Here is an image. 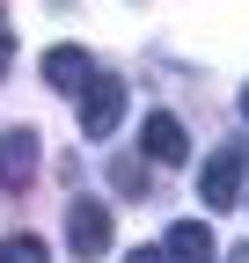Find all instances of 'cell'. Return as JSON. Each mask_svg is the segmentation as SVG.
<instances>
[{
  "mask_svg": "<svg viewBox=\"0 0 249 263\" xmlns=\"http://www.w3.org/2000/svg\"><path fill=\"white\" fill-rule=\"evenodd\" d=\"M117 117H124V81L117 73H96L81 88V139H110Z\"/></svg>",
  "mask_w": 249,
  "mask_h": 263,
  "instance_id": "obj_2",
  "label": "cell"
},
{
  "mask_svg": "<svg viewBox=\"0 0 249 263\" xmlns=\"http://www.w3.org/2000/svg\"><path fill=\"white\" fill-rule=\"evenodd\" d=\"M110 183H117L124 197H147V154H139V161H117V168H110Z\"/></svg>",
  "mask_w": 249,
  "mask_h": 263,
  "instance_id": "obj_9",
  "label": "cell"
},
{
  "mask_svg": "<svg viewBox=\"0 0 249 263\" xmlns=\"http://www.w3.org/2000/svg\"><path fill=\"white\" fill-rule=\"evenodd\" d=\"M242 117H249V88H242Z\"/></svg>",
  "mask_w": 249,
  "mask_h": 263,
  "instance_id": "obj_13",
  "label": "cell"
},
{
  "mask_svg": "<svg viewBox=\"0 0 249 263\" xmlns=\"http://www.w3.org/2000/svg\"><path fill=\"white\" fill-rule=\"evenodd\" d=\"M15 59V37H8V22H0V66H8Z\"/></svg>",
  "mask_w": 249,
  "mask_h": 263,
  "instance_id": "obj_11",
  "label": "cell"
},
{
  "mask_svg": "<svg viewBox=\"0 0 249 263\" xmlns=\"http://www.w3.org/2000/svg\"><path fill=\"white\" fill-rule=\"evenodd\" d=\"M227 263H249V249H227Z\"/></svg>",
  "mask_w": 249,
  "mask_h": 263,
  "instance_id": "obj_12",
  "label": "cell"
},
{
  "mask_svg": "<svg viewBox=\"0 0 249 263\" xmlns=\"http://www.w3.org/2000/svg\"><path fill=\"white\" fill-rule=\"evenodd\" d=\"M0 263H51V249L37 234H8V241H0Z\"/></svg>",
  "mask_w": 249,
  "mask_h": 263,
  "instance_id": "obj_8",
  "label": "cell"
},
{
  "mask_svg": "<svg viewBox=\"0 0 249 263\" xmlns=\"http://www.w3.org/2000/svg\"><path fill=\"white\" fill-rule=\"evenodd\" d=\"M124 263H169L162 249H132V256H124Z\"/></svg>",
  "mask_w": 249,
  "mask_h": 263,
  "instance_id": "obj_10",
  "label": "cell"
},
{
  "mask_svg": "<svg viewBox=\"0 0 249 263\" xmlns=\"http://www.w3.org/2000/svg\"><path fill=\"white\" fill-rule=\"evenodd\" d=\"M66 241H74V256H81V263L110 256V205H96V197H81V205L66 212Z\"/></svg>",
  "mask_w": 249,
  "mask_h": 263,
  "instance_id": "obj_3",
  "label": "cell"
},
{
  "mask_svg": "<svg viewBox=\"0 0 249 263\" xmlns=\"http://www.w3.org/2000/svg\"><path fill=\"white\" fill-rule=\"evenodd\" d=\"M139 154L154 161V168H183V161H191V139H183V124H176L169 110H154L147 132H139Z\"/></svg>",
  "mask_w": 249,
  "mask_h": 263,
  "instance_id": "obj_4",
  "label": "cell"
},
{
  "mask_svg": "<svg viewBox=\"0 0 249 263\" xmlns=\"http://www.w3.org/2000/svg\"><path fill=\"white\" fill-rule=\"evenodd\" d=\"M242 168H249V146H212L205 154V176H198L205 212H227L235 197H242Z\"/></svg>",
  "mask_w": 249,
  "mask_h": 263,
  "instance_id": "obj_1",
  "label": "cell"
},
{
  "mask_svg": "<svg viewBox=\"0 0 249 263\" xmlns=\"http://www.w3.org/2000/svg\"><path fill=\"white\" fill-rule=\"evenodd\" d=\"M162 256H169V263H212V256H220V241H212L205 219H176L169 234H162Z\"/></svg>",
  "mask_w": 249,
  "mask_h": 263,
  "instance_id": "obj_6",
  "label": "cell"
},
{
  "mask_svg": "<svg viewBox=\"0 0 249 263\" xmlns=\"http://www.w3.org/2000/svg\"><path fill=\"white\" fill-rule=\"evenodd\" d=\"M29 176H37V132L15 124L0 132V190H29Z\"/></svg>",
  "mask_w": 249,
  "mask_h": 263,
  "instance_id": "obj_5",
  "label": "cell"
},
{
  "mask_svg": "<svg viewBox=\"0 0 249 263\" xmlns=\"http://www.w3.org/2000/svg\"><path fill=\"white\" fill-rule=\"evenodd\" d=\"M44 81H51V88H66V95H81L88 81H96V66H88L81 44H51V51H44Z\"/></svg>",
  "mask_w": 249,
  "mask_h": 263,
  "instance_id": "obj_7",
  "label": "cell"
}]
</instances>
